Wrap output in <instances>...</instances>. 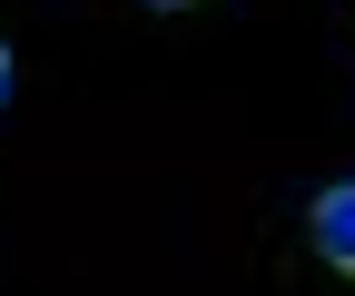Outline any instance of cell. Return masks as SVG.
I'll return each mask as SVG.
<instances>
[{"mask_svg":"<svg viewBox=\"0 0 355 296\" xmlns=\"http://www.w3.org/2000/svg\"><path fill=\"white\" fill-rule=\"evenodd\" d=\"M306 247H316V267L355 277V178H336V188L306 198Z\"/></svg>","mask_w":355,"mask_h":296,"instance_id":"obj_1","label":"cell"},{"mask_svg":"<svg viewBox=\"0 0 355 296\" xmlns=\"http://www.w3.org/2000/svg\"><path fill=\"white\" fill-rule=\"evenodd\" d=\"M10 79H20V60H10V40H0V109H10Z\"/></svg>","mask_w":355,"mask_h":296,"instance_id":"obj_2","label":"cell"},{"mask_svg":"<svg viewBox=\"0 0 355 296\" xmlns=\"http://www.w3.org/2000/svg\"><path fill=\"white\" fill-rule=\"evenodd\" d=\"M139 10H198V0H139Z\"/></svg>","mask_w":355,"mask_h":296,"instance_id":"obj_3","label":"cell"}]
</instances>
